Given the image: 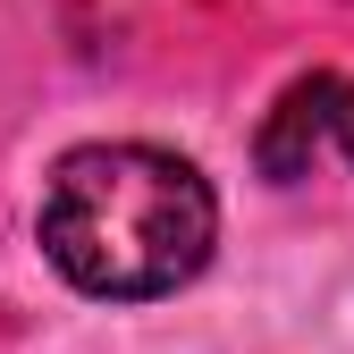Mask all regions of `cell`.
I'll list each match as a JSON object with an SVG mask.
<instances>
[{
    "mask_svg": "<svg viewBox=\"0 0 354 354\" xmlns=\"http://www.w3.org/2000/svg\"><path fill=\"white\" fill-rule=\"evenodd\" d=\"M329 102H337V76H295L279 110L261 118V136H253V169L270 177V186H295V177H313L321 144H329Z\"/></svg>",
    "mask_w": 354,
    "mask_h": 354,
    "instance_id": "obj_2",
    "label": "cell"
},
{
    "mask_svg": "<svg viewBox=\"0 0 354 354\" xmlns=\"http://www.w3.org/2000/svg\"><path fill=\"white\" fill-rule=\"evenodd\" d=\"M329 144L354 160V76H337V102H329Z\"/></svg>",
    "mask_w": 354,
    "mask_h": 354,
    "instance_id": "obj_3",
    "label": "cell"
},
{
    "mask_svg": "<svg viewBox=\"0 0 354 354\" xmlns=\"http://www.w3.org/2000/svg\"><path fill=\"white\" fill-rule=\"evenodd\" d=\"M42 253L84 295L144 304L177 295L219 236L211 177L160 144H76L42 186Z\"/></svg>",
    "mask_w": 354,
    "mask_h": 354,
    "instance_id": "obj_1",
    "label": "cell"
}]
</instances>
